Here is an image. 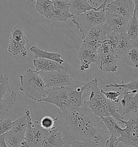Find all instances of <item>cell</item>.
Wrapping results in <instances>:
<instances>
[{"mask_svg": "<svg viewBox=\"0 0 138 147\" xmlns=\"http://www.w3.org/2000/svg\"><path fill=\"white\" fill-rule=\"evenodd\" d=\"M27 126L28 122L26 115H24L13 122V127L10 131L14 134L20 135L24 137Z\"/></svg>", "mask_w": 138, "mask_h": 147, "instance_id": "cell-28", "label": "cell"}, {"mask_svg": "<svg viewBox=\"0 0 138 147\" xmlns=\"http://www.w3.org/2000/svg\"><path fill=\"white\" fill-rule=\"evenodd\" d=\"M133 47V45L132 40L129 38L127 33H121L120 34L119 39L116 44L114 53L119 59H120Z\"/></svg>", "mask_w": 138, "mask_h": 147, "instance_id": "cell-20", "label": "cell"}, {"mask_svg": "<svg viewBox=\"0 0 138 147\" xmlns=\"http://www.w3.org/2000/svg\"><path fill=\"white\" fill-rule=\"evenodd\" d=\"M51 1H64L66 2H69L71 0H51Z\"/></svg>", "mask_w": 138, "mask_h": 147, "instance_id": "cell-42", "label": "cell"}, {"mask_svg": "<svg viewBox=\"0 0 138 147\" xmlns=\"http://www.w3.org/2000/svg\"><path fill=\"white\" fill-rule=\"evenodd\" d=\"M133 1L135 5L134 13L135 15V16L138 19V0H133Z\"/></svg>", "mask_w": 138, "mask_h": 147, "instance_id": "cell-39", "label": "cell"}, {"mask_svg": "<svg viewBox=\"0 0 138 147\" xmlns=\"http://www.w3.org/2000/svg\"><path fill=\"white\" fill-rule=\"evenodd\" d=\"M127 34L132 40L135 39L138 35V19L135 16L134 13L128 23Z\"/></svg>", "mask_w": 138, "mask_h": 147, "instance_id": "cell-30", "label": "cell"}, {"mask_svg": "<svg viewBox=\"0 0 138 147\" xmlns=\"http://www.w3.org/2000/svg\"><path fill=\"white\" fill-rule=\"evenodd\" d=\"M9 79L10 78L4 74H1L0 76V101L3 99L6 92L10 93L12 92L9 84Z\"/></svg>", "mask_w": 138, "mask_h": 147, "instance_id": "cell-32", "label": "cell"}, {"mask_svg": "<svg viewBox=\"0 0 138 147\" xmlns=\"http://www.w3.org/2000/svg\"><path fill=\"white\" fill-rule=\"evenodd\" d=\"M104 11L93 10L78 15H73L72 22L77 26L84 40L87 32L95 26L103 24L105 21Z\"/></svg>", "mask_w": 138, "mask_h": 147, "instance_id": "cell-4", "label": "cell"}, {"mask_svg": "<svg viewBox=\"0 0 138 147\" xmlns=\"http://www.w3.org/2000/svg\"><path fill=\"white\" fill-rule=\"evenodd\" d=\"M101 92L108 100L111 101L112 102L119 104L120 100L119 99V96L120 95L121 93L118 91H103V90H100Z\"/></svg>", "mask_w": 138, "mask_h": 147, "instance_id": "cell-35", "label": "cell"}, {"mask_svg": "<svg viewBox=\"0 0 138 147\" xmlns=\"http://www.w3.org/2000/svg\"><path fill=\"white\" fill-rule=\"evenodd\" d=\"M30 52L34 55V59L43 58L55 61L62 65L64 61L62 58L60 53L56 52H48L47 51L42 50L35 46L31 47L30 49Z\"/></svg>", "mask_w": 138, "mask_h": 147, "instance_id": "cell-23", "label": "cell"}, {"mask_svg": "<svg viewBox=\"0 0 138 147\" xmlns=\"http://www.w3.org/2000/svg\"><path fill=\"white\" fill-rule=\"evenodd\" d=\"M119 59L114 53H110L98 57L95 64L105 72H115L118 68L117 63Z\"/></svg>", "mask_w": 138, "mask_h": 147, "instance_id": "cell-17", "label": "cell"}, {"mask_svg": "<svg viewBox=\"0 0 138 147\" xmlns=\"http://www.w3.org/2000/svg\"><path fill=\"white\" fill-rule=\"evenodd\" d=\"M29 41L21 26H15L10 35L8 51L14 56L20 55L25 57L27 56L26 45Z\"/></svg>", "mask_w": 138, "mask_h": 147, "instance_id": "cell-8", "label": "cell"}, {"mask_svg": "<svg viewBox=\"0 0 138 147\" xmlns=\"http://www.w3.org/2000/svg\"><path fill=\"white\" fill-rule=\"evenodd\" d=\"M120 124L124 125L125 128H122L118 143H122L126 146L138 147V115L131 117L127 121L123 120Z\"/></svg>", "mask_w": 138, "mask_h": 147, "instance_id": "cell-7", "label": "cell"}, {"mask_svg": "<svg viewBox=\"0 0 138 147\" xmlns=\"http://www.w3.org/2000/svg\"><path fill=\"white\" fill-rule=\"evenodd\" d=\"M137 48H138V47H137Z\"/></svg>", "mask_w": 138, "mask_h": 147, "instance_id": "cell-44", "label": "cell"}, {"mask_svg": "<svg viewBox=\"0 0 138 147\" xmlns=\"http://www.w3.org/2000/svg\"><path fill=\"white\" fill-rule=\"evenodd\" d=\"M47 90L64 88L71 85L74 80L68 74V69L50 72L39 71Z\"/></svg>", "mask_w": 138, "mask_h": 147, "instance_id": "cell-5", "label": "cell"}, {"mask_svg": "<svg viewBox=\"0 0 138 147\" xmlns=\"http://www.w3.org/2000/svg\"><path fill=\"white\" fill-rule=\"evenodd\" d=\"M33 64L36 68V71L38 72L59 71L65 68V67L56 61L43 58L34 59L33 61Z\"/></svg>", "mask_w": 138, "mask_h": 147, "instance_id": "cell-18", "label": "cell"}, {"mask_svg": "<svg viewBox=\"0 0 138 147\" xmlns=\"http://www.w3.org/2000/svg\"><path fill=\"white\" fill-rule=\"evenodd\" d=\"M89 85V82L84 83L74 80L71 85L68 86L70 107L81 108L84 106V93Z\"/></svg>", "mask_w": 138, "mask_h": 147, "instance_id": "cell-11", "label": "cell"}, {"mask_svg": "<svg viewBox=\"0 0 138 147\" xmlns=\"http://www.w3.org/2000/svg\"><path fill=\"white\" fill-rule=\"evenodd\" d=\"M104 11L106 16L104 24L109 26L112 31L117 33H127L129 20L111 12L105 10Z\"/></svg>", "mask_w": 138, "mask_h": 147, "instance_id": "cell-14", "label": "cell"}, {"mask_svg": "<svg viewBox=\"0 0 138 147\" xmlns=\"http://www.w3.org/2000/svg\"><path fill=\"white\" fill-rule=\"evenodd\" d=\"M105 87L106 88H117L122 93H138V79H132L128 84H125L123 81L121 84H110L106 85Z\"/></svg>", "mask_w": 138, "mask_h": 147, "instance_id": "cell-25", "label": "cell"}, {"mask_svg": "<svg viewBox=\"0 0 138 147\" xmlns=\"http://www.w3.org/2000/svg\"><path fill=\"white\" fill-rule=\"evenodd\" d=\"M124 96L118 104V112L124 117L125 114L138 111V93H123Z\"/></svg>", "mask_w": 138, "mask_h": 147, "instance_id": "cell-13", "label": "cell"}, {"mask_svg": "<svg viewBox=\"0 0 138 147\" xmlns=\"http://www.w3.org/2000/svg\"><path fill=\"white\" fill-rule=\"evenodd\" d=\"M88 1L90 2V3H92V5H98V3H95V2H93L92 0H88ZM99 1H101V0H99Z\"/></svg>", "mask_w": 138, "mask_h": 147, "instance_id": "cell-41", "label": "cell"}, {"mask_svg": "<svg viewBox=\"0 0 138 147\" xmlns=\"http://www.w3.org/2000/svg\"><path fill=\"white\" fill-rule=\"evenodd\" d=\"M53 11L50 20L57 22H66L72 18L73 15L70 13L69 3L62 1H52Z\"/></svg>", "mask_w": 138, "mask_h": 147, "instance_id": "cell-15", "label": "cell"}, {"mask_svg": "<svg viewBox=\"0 0 138 147\" xmlns=\"http://www.w3.org/2000/svg\"><path fill=\"white\" fill-rule=\"evenodd\" d=\"M120 59L125 65H129L134 68H138V48L137 47L131 48Z\"/></svg>", "mask_w": 138, "mask_h": 147, "instance_id": "cell-26", "label": "cell"}, {"mask_svg": "<svg viewBox=\"0 0 138 147\" xmlns=\"http://www.w3.org/2000/svg\"><path fill=\"white\" fill-rule=\"evenodd\" d=\"M133 47H138V35L135 37V38L132 40Z\"/></svg>", "mask_w": 138, "mask_h": 147, "instance_id": "cell-40", "label": "cell"}, {"mask_svg": "<svg viewBox=\"0 0 138 147\" xmlns=\"http://www.w3.org/2000/svg\"><path fill=\"white\" fill-rule=\"evenodd\" d=\"M55 105L61 111L70 107L69 90L68 86L64 88L47 90L46 96L41 101Z\"/></svg>", "mask_w": 138, "mask_h": 147, "instance_id": "cell-10", "label": "cell"}, {"mask_svg": "<svg viewBox=\"0 0 138 147\" xmlns=\"http://www.w3.org/2000/svg\"><path fill=\"white\" fill-rule=\"evenodd\" d=\"M101 138V137L97 136L85 141H73L69 145L71 147H98L99 141Z\"/></svg>", "mask_w": 138, "mask_h": 147, "instance_id": "cell-31", "label": "cell"}, {"mask_svg": "<svg viewBox=\"0 0 138 147\" xmlns=\"http://www.w3.org/2000/svg\"><path fill=\"white\" fill-rule=\"evenodd\" d=\"M69 3V11L73 15H78L88 11L96 10L88 0H71Z\"/></svg>", "mask_w": 138, "mask_h": 147, "instance_id": "cell-21", "label": "cell"}, {"mask_svg": "<svg viewBox=\"0 0 138 147\" xmlns=\"http://www.w3.org/2000/svg\"><path fill=\"white\" fill-rule=\"evenodd\" d=\"M24 137L14 134L10 131L4 135V140L8 147H20Z\"/></svg>", "mask_w": 138, "mask_h": 147, "instance_id": "cell-29", "label": "cell"}, {"mask_svg": "<svg viewBox=\"0 0 138 147\" xmlns=\"http://www.w3.org/2000/svg\"><path fill=\"white\" fill-rule=\"evenodd\" d=\"M108 0H104L103 3H102L101 5L99 6L98 8H97L96 10L97 11H99V10H102V11H104L105 9L106 8V6L107 5V3H108Z\"/></svg>", "mask_w": 138, "mask_h": 147, "instance_id": "cell-37", "label": "cell"}, {"mask_svg": "<svg viewBox=\"0 0 138 147\" xmlns=\"http://www.w3.org/2000/svg\"><path fill=\"white\" fill-rule=\"evenodd\" d=\"M29 1H30V2H34V1H37L38 0H29Z\"/></svg>", "mask_w": 138, "mask_h": 147, "instance_id": "cell-43", "label": "cell"}, {"mask_svg": "<svg viewBox=\"0 0 138 147\" xmlns=\"http://www.w3.org/2000/svg\"><path fill=\"white\" fill-rule=\"evenodd\" d=\"M112 31L104 23L95 26L87 32L85 38L83 40L82 45L98 50L101 42L106 39V36Z\"/></svg>", "mask_w": 138, "mask_h": 147, "instance_id": "cell-9", "label": "cell"}, {"mask_svg": "<svg viewBox=\"0 0 138 147\" xmlns=\"http://www.w3.org/2000/svg\"><path fill=\"white\" fill-rule=\"evenodd\" d=\"M103 124L105 125L110 136L118 140L120 138L122 132V128L120 126V122L114 117H101Z\"/></svg>", "mask_w": 138, "mask_h": 147, "instance_id": "cell-22", "label": "cell"}, {"mask_svg": "<svg viewBox=\"0 0 138 147\" xmlns=\"http://www.w3.org/2000/svg\"><path fill=\"white\" fill-rule=\"evenodd\" d=\"M0 147H8L4 140V135L0 136Z\"/></svg>", "mask_w": 138, "mask_h": 147, "instance_id": "cell-38", "label": "cell"}, {"mask_svg": "<svg viewBox=\"0 0 138 147\" xmlns=\"http://www.w3.org/2000/svg\"><path fill=\"white\" fill-rule=\"evenodd\" d=\"M36 10L44 18L50 20L53 11V5L51 0H38L35 5Z\"/></svg>", "mask_w": 138, "mask_h": 147, "instance_id": "cell-24", "label": "cell"}, {"mask_svg": "<svg viewBox=\"0 0 138 147\" xmlns=\"http://www.w3.org/2000/svg\"><path fill=\"white\" fill-rule=\"evenodd\" d=\"M25 115L28 126L24 140L29 144L30 147H42L45 130L41 127L39 121H32L28 109L25 110Z\"/></svg>", "mask_w": 138, "mask_h": 147, "instance_id": "cell-6", "label": "cell"}, {"mask_svg": "<svg viewBox=\"0 0 138 147\" xmlns=\"http://www.w3.org/2000/svg\"><path fill=\"white\" fill-rule=\"evenodd\" d=\"M77 57L80 64H87L90 65L92 63H96L98 58L97 50L81 45L78 52Z\"/></svg>", "mask_w": 138, "mask_h": 147, "instance_id": "cell-19", "label": "cell"}, {"mask_svg": "<svg viewBox=\"0 0 138 147\" xmlns=\"http://www.w3.org/2000/svg\"><path fill=\"white\" fill-rule=\"evenodd\" d=\"M56 117L53 119L51 117L45 116L41 119L39 123L44 129L50 130L55 128Z\"/></svg>", "mask_w": 138, "mask_h": 147, "instance_id": "cell-33", "label": "cell"}, {"mask_svg": "<svg viewBox=\"0 0 138 147\" xmlns=\"http://www.w3.org/2000/svg\"><path fill=\"white\" fill-rule=\"evenodd\" d=\"M134 9L133 0H115L107 4L105 11L130 20L133 16Z\"/></svg>", "mask_w": 138, "mask_h": 147, "instance_id": "cell-12", "label": "cell"}, {"mask_svg": "<svg viewBox=\"0 0 138 147\" xmlns=\"http://www.w3.org/2000/svg\"><path fill=\"white\" fill-rule=\"evenodd\" d=\"M13 127V121L10 119L0 120V136L4 135L10 131Z\"/></svg>", "mask_w": 138, "mask_h": 147, "instance_id": "cell-34", "label": "cell"}, {"mask_svg": "<svg viewBox=\"0 0 138 147\" xmlns=\"http://www.w3.org/2000/svg\"><path fill=\"white\" fill-rule=\"evenodd\" d=\"M17 101L16 93L12 91L8 97L0 101V117L3 116L12 108L14 104Z\"/></svg>", "mask_w": 138, "mask_h": 147, "instance_id": "cell-27", "label": "cell"}, {"mask_svg": "<svg viewBox=\"0 0 138 147\" xmlns=\"http://www.w3.org/2000/svg\"><path fill=\"white\" fill-rule=\"evenodd\" d=\"M90 65L87 64H80V65H79V69L81 71H84L85 70L90 69Z\"/></svg>", "mask_w": 138, "mask_h": 147, "instance_id": "cell-36", "label": "cell"}, {"mask_svg": "<svg viewBox=\"0 0 138 147\" xmlns=\"http://www.w3.org/2000/svg\"><path fill=\"white\" fill-rule=\"evenodd\" d=\"M65 144L60 130L56 127L45 130L42 147H63Z\"/></svg>", "mask_w": 138, "mask_h": 147, "instance_id": "cell-16", "label": "cell"}, {"mask_svg": "<svg viewBox=\"0 0 138 147\" xmlns=\"http://www.w3.org/2000/svg\"><path fill=\"white\" fill-rule=\"evenodd\" d=\"M84 105H85L95 115L100 117H111L120 122L124 117L118 112L116 105L108 100L98 86L97 79L95 78L89 82L87 89L84 93Z\"/></svg>", "mask_w": 138, "mask_h": 147, "instance_id": "cell-2", "label": "cell"}, {"mask_svg": "<svg viewBox=\"0 0 138 147\" xmlns=\"http://www.w3.org/2000/svg\"><path fill=\"white\" fill-rule=\"evenodd\" d=\"M55 126L60 130L66 144L85 141L108 134L100 117L95 115L85 105L81 108L69 107L56 117Z\"/></svg>", "mask_w": 138, "mask_h": 147, "instance_id": "cell-1", "label": "cell"}, {"mask_svg": "<svg viewBox=\"0 0 138 147\" xmlns=\"http://www.w3.org/2000/svg\"><path fill=\"white\" fill-rule=\"evenodd\" d=\"M19 78L21 84L19 91L28 98L39 102L45 97L47 88L39 72L26 69V74L20 76Z\"/></svg>", "mask_w": 138, "mask_h": 147, "instance_id": "cell-3", "label": "cell"}]
</instances>
